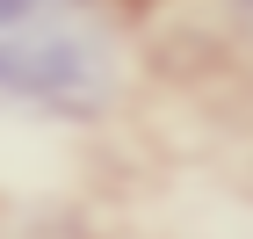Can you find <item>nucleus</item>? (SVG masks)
<instances>
[{
    "instance_id": "nucleus-1",
    "label": "nucleus",
    "mask_w": 253,
    "mask_h": 239,
    "mask_svg": "<svg viewBox=\"0 0 253 239\" xmlns=\"http://www.w3.org/2000/svg\"><path fill=\"white\" fill-rule=\"evenodd\" d=\"M123 87L109 0H0V109L101 116Z\"/></svg>"
}]
</instances>
